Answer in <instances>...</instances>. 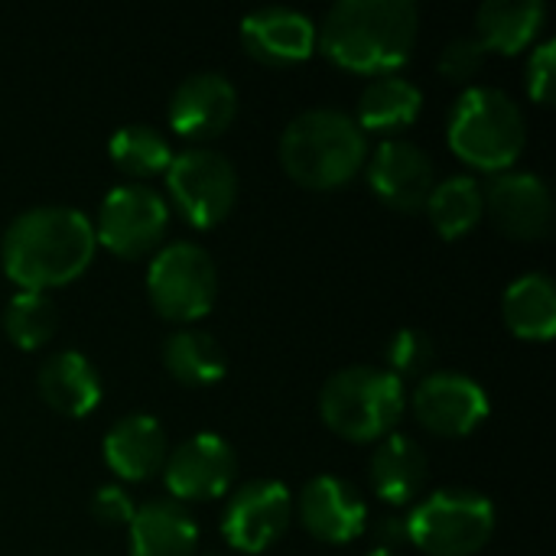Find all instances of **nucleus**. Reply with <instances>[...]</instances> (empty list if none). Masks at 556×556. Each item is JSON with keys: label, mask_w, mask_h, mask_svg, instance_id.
<instances>
[{"label": "nucleus", "mask_w": 556, "mask_h": 556, "mask_svg": "<svg viewBox=\"0 0 556 556\" xmlns=\"http://www.w3.org/2000/svg\"><path fill=\"white\" fill-rule=\"evenodd\" d=\"M492 404L479 381L459 371H433L414 391V417L417 424L443 440H459L479 430L489 417Z\"/></svg>", "instance_id": "11"}, {"label": "nucleus", "mask_w": 556, "mask_h": 556, "mask_svg": "<svg viewBox=\"0 0 556 556\" xmlns=\"http://www.w3.org/2000/svg\"><path fill=\"white\" fill-rule=\"evenodd\" d=\"M446 143L466 166L498 176L525 153L528 124L502 88L476 85L456 98L446 121Z\"/></svg>", "instance_id": "4"}, {"label": "nucleus", "mask_w": 556, "mask_h": 556, "mask_svg": "<svg viewBox=\"0 0 556 556\" xmlns=\"http://www.w3.org/2000/svg\"><path fill=\"white\" fill-rule=\"evenodd\" d=\"M505 326L525 342H551L556 336V287L547 274L518 277L502 296Z\"/></svg>", "instance_id": "24"}, {"label": "nucleus", "mask_w": 556, "mask_h": 556, "mask_svg": "<svg viewBox=\"0 0 556 556\" xmlns=\"http://www.w3.org/2000/svg\"><path fill=\"white\" fill-rule=\"evenodd\" d=\"M39 397L62 417H88L101 401V375L98 368L75 349L55 352L39 365L36 375Z\"/></svg>", "instance_id": "19"}, {"label": "nucleus", "mask_w": 556, "mask_h": 556, "mask_svg": "<svg viewBox=\"0 0 556 556\" xmlns=\"http://www.w3.org/2000/svg\"><path fill=\"white\" fill-rule=\"evenodd\" d=\"M368 186L388 208L414 215L427 205L437 186V169L417 143L391 137L368 160Z\"/></svg>", "instance_id": "14"}, {"label": "nucleus", "mask_w": 556, "mask_h": 556, "mask_svg": "<svg viewBox=\"0 0 556 556\" xmlns=\"http://www.w3.org/2000/svg\"><path fill=\"white\" fill-rule=\"evenodd\" d=\"M55 329H59V309L49 293L20 290L3 309V332L23 352L42 349L55 336Z\"/></svg>", "instance_id": "28"}, {"label": "nucleus", "mask_w": 556, "mask_h": 556, "mask_svg": "<svg viewBox=\"0 0 556 556\" xmlns=\"http://www.w3.org/2000/svg\"><path fill=\"white\" fill-rule=\"evenodd\" d=\"M485 55L489 52H485V46L476 36H459V39L443 46V52H440V75L446 81L466 85V81H472L482 72Z\"/></svg>", "instance_id": "30"}, {"label": "nucleus", "mask_w": 556, "mask_h": 556, "mask_svg": "<svg viewBox=\"0 0 556 556\" xmlns=\"http://www.w3.org/2000/svg\"><path fill=\"white\" fill-rule=\"evenodd\" d=\"M134 502L124 489L117 485H104L98 489V495L91 498V518L104 528H121V525H130L134 518Z\"/></svg>", "instance_id": "32"}, {"label": "nucleus", "mask_w": 556, "mask_h": 556, "mask_svg": "<svg viewBox=\"0 0 556 556\" xmlns=\"http://www.w3.org/2000/svg\"><path fill=\"white\" fill-rule=\"evenodd\" d=\"M300 525L323 544H349L368 531V505L358 489L339 476H316L296 498Z\"/></svg>", "instance_id": "15"}, {"label": "nucleus", "mask_w": 556, "mask_h": 556, "mask_svg": "<svg viewBox=\"0 0 556 556\" xmlns=\"http://www.w3.org/2000/svg\"><path fill=\"white\" fill-rule=\"evenodd\" d=\"M482 205L495 228L515 241H541L554 225V199L534 173H498L482 189Z\"/></svg>", "instance_id": "13"}, {"label": "nucleus", "mask_w": 556, "mask_h": 556, "mask_svg": "<svg viewBox=\"0 0 556 556\" xmlns=\"http://www.w3.org/2000/svg\"><path fill=\"white\" fill-rule=\"evenodd\" d=\"M424 208H427V218H430L433 231L443 241H459L485 215L482 186L472 176H450V179L433 186V192H430Z\"/></svg>", "instance_id": "26"}, {"label": "nucleus", "mask_w": 556, "mask_h": 556, "mask_svg": "<svg viewBox=\"0 0 556 556\" xmlns=\"http://www.w3.org/2000/svg\"><path fill=\"white\" fill-rule=\"evenodd\" d=\"M166 189L182 222L205 231L231 215L238 202V173L228 156L205 147H192L173 156L166 169Z\"/></svg>", "instance_id": "8"}, {"label": "nucleus", "mask_w": 556, "mask_h": 556, "mask_svg": "<svg viewBox=\"0 0 556 556\" xmlns=\"http://www.w3.org/2000/svg\"><path fill=\"white\" fill-rule=\"evenodd\" d=\"M417 29L414 0H339L316 26V46L332 65L381 78L410 59Z\"/></svg>", "instance_id": "2"}, {"label": "nucleus", "mask_w": 556, "mask_h": 556, "mask_svg": "<svg viewBox=\"0 0 556 556\" xmlns=\"http://www.w3.org/2000/svg\"><path fill=\"white\" fill-rule=\"evenodd\" d=\"M241 42L261 65H300L316 52V23L290 7H264L241 20Z\"/></svg>", "instance_id": "17"}, {"label": "nucleus", "mask_w": 556, "mask_h": 556, "mask_svg": "<svg viewBox=\"0 0 556 556\" xmlns=\"http://www.w3.org/2000/svg\"><path fill=\"white\" fill-rule=\"evenodd\" d=\"M280 163L303 189L332 192L352 182L368 163V137L352 114L313 108L287 124L280 137Z\"/></svg>", "instance_id": "3"}, {"label": "nucleus", "mask_w": 556, "mask_h": 556, "mask_svg": "<svg viewBox=\"0 0 556 556\" xmlns=\"http://www.w3.org/2000/svg\"><path fill=\"white\" fill-rule=\"evenodd\" d=\"M91 228L104 251L121 261H137L163 241L169 228V205L153 186L127 182L104 195Z\"/></svg>", "instance_id": "9"}, {"label": "nucleus", "mask_w": 556, "mask_h": 556, "mask_svg": "<svg viewBox=\"0 0 556 556\" xmlns=\"http://www.w3.org/2000/svg\"><path fill=\"white\" fill-rule=\"evenodd\" d=\"M495 534V505L472 489H443L407 515V544L427 556H476Z\"/></svg>", "instance_id": "6"}, {"label": "nucleus", "mask_w": 556, "mask_h": 556, "mask_svg": "<svg viewBox=\"0 0 556 556\" xmlns=\"http://www.w3.org/2000/svg\"><path fill=\"white\" fill-rule=\"evenodd\" d=\"M101 453L117 479L147 482L166 463V433L150 414H127L104 433Z\"/></svg>", "instance_id": "18"}, {"label": "nucleus", "mask_w": 556, "mask_h": 556, "mask_svg": "<svg viewBox=\"0 0 556 556\" xmlns=\"http://www.w3.org/2000/svg\"><path fill=\"white\" fill-rule=\"evenodd\" d=\"M433 355H437L433 352V339L424 329H401L384 345L388 375H394L397 381L420 378L433 365Z\"/></svg>", "instance_id": "29"}, {"label": "nucleus", "mask_w": 556, "mask_h": 556, "mask_svg": "<svg viewBox=\"0 0 556 556\" xmlns=\"http://www.w3.org/2000/svg\"><path fill=\"white\" fill-rule=\"evenodd\" d=\"M430 463L417 440L391 433L378 443L371 456V489L381 502L407 508L427 489Z\"/></svg>", "instance_id": "21"}, {"label": "nucleus", "mask_w": 556, "mask_h": 556, "mask_svg": "<svg viewBox=\"0 0 556 556\" xmlns=\"http://www.w3.org/2000/svg\"><path fill=\"white\" fill-rule=\"evenodd\" d=\"M238 456L218 433H195L166 453L163 479L173 502H212L231 492Z\"/></svg>", "instance_id": "12"}, {"label": "nucleus", "mask_w": 556, "mask_h": 556, "mask_svg": "<svg viewBox=\"0 0 556 556\" xmlns=\"http://www.w3.org/2000/svg\"><path fill=\"white\" fill-rule=\"evenodd\" d=\"M94 228L72 205H39L16 215L3 235V274L26 293L78 280L94 261Z\"/></svg>", "instance_id": "1"}, {"label": "nucleus", "mask_w": 556, "mask_h": 556, "mask_svg": "<svg viewBox=\"0 0 556 556\" xmlns=\"http://www.w3.org/2000/svg\"><path fill=\"white\" fill-rule=\"evenodd\" d=\"M404 384L394 375L355 365L326 381L319 394V417L349 443H375L391 437L404 417Z\"/></svg>", "instance_id": "5"}, {"label": "nucleus", "mask_w": 556, "mask_h": 556, "mask_svg": "<svg viewBox=\"0 0 556 556\" xmlns=\"http://www.w3.org/2000/svg\"><path fill=\"white\" fill-rule=\"evenodd\" d=\"M528 94L534 104L551 108L556 94V42H541L528 59Z\"/></svg>", "instance_id": "31"}, {"label": "nucleus", "mask_w": 556, "mask_h": 556, "mask_svg": "<svg viewBox=\"0 0 556 556\" xmlns=\"http://www.w3.org/2000/svg\"><path fill=\"white\" fill-rule=\"evenodd\" d=\"M424 108V94L414 81L397 78V75H381L375 78L355 108V124L362 127V134H378V137H394L401 130H407Z\"/></svg>", "instance_id": "23"}, {"label": "nucleus", "mask_w": 556, "mask_h": 556, "mask_svg": "<svg viewBox=\"0 0 556 556\" xmlns=\"http://www.w3.org/2000/svg\"><path fill=\"white\" fill-rule=\"evenodd\" d=\"M150 306L169 323H195L212 313L218 296V270L205 248L173 241L150 261L147 270Z\"/></svg>", "instance_id": "7"}, {"label": "nucleus", "mask_w": 556, "mask_h": 556, "mask_svg": "<svg viewBox=\"0 0 556 556\" xmlns=\"http://www.w3.org/2000/svg\"><path fill=\"white\" fill-rule=\"evenodd\" d=\"M375 544L381 547V551H397V547H404L407 544V518H401V515H381V518H375Z\"/></svg>", "instance_id": "33"}, {"label": "nucleus", "mask_w": 556, "mask_h": 556, "mask_svg": "<svg viewBox=\"0 0 556 556\" xmlns=\"http://www.w3.org/2000/svg\"><path fill=\"white\" fill-rule=\"evenodd\" d=\"M238 114V91L218 72H195L182 78L169 98V127L186 140L222 137Z\"/></svg>", "instance_id": "16"}, {"label": "nucleus", "mask_w": 556, "mask_h": 556, "mask_svg": "<svg viewBox=\"0 0 556 556\" xmlns=\"http://www.w3.org/2000/svg\"><path fill=\"white\" fill-rule=\"evenodd\" d=\"M163 365L186 388H208L222 381L228 371V358L218 339L199 329L173 332L163 345Z\"/></svg>", "instance_id": "25"}, {"label": "nucleus", "mask_w": 556, "mask_h": 556, "mask_svg": "<svg viewBox=\"0 0 556 556\" xmlns=\"http://www.w3.org/2000/svg\"><path fill=\"white\" fill-rule=\"evenodd\" d=\"M130 556H195L199 528L192 515L173 498L143 502L130 525Z\"/></svg>", "instance_id": "20"}, {"label": "nucleus", "mask_w": 556, "mask_h": 556, "mask_svg": "<svg viewBox=\"0 0 556 556\" xmlns=\"http://www.w3.org/2000/svg\"><path fill=\"white\" fill-rule=\"evenodd\" d=\"M547 20L541 0H485L476 13V39L485 52L518 55L525 52Z\"/></svg>", "instance_id": "22"}, {"label": "nucleus", "mask_w": 556, "mask_h": 556, "mask_svg": "<svg viewBox=\"0 0 556 556\" xmlns=\"http://www.w3.org/2000/svg\"><path fill=\"white\" fill-rule=\"evenodd\" d=\"M111 163L134 179H153L169 169L173 147L169 140L150 124H127L108 140Z\"/></svg>", "instance_id": "27"}, {"label": "nucleus", "mask_w": 556, "mask_h": 556, "mask_svg": "<svg viewBox=\"0 0 556 556\" xmlns=\"http://www.w3.org/2000/svg\"><path fill=\"white\" fill-rule=\"evenodd\" d=\"M293 521V495L283 482L254 479L231 492L222 515V538L238 554L270 551Z\"/></svg>", "instance_id": "10"}, {"label": "nucleus", "mask_w": 556, "mask_h": 556, "mask_svg": "<svg viewBox=\"0 0 556 556\" xmlns=\"http://www.w3.org/2000/svg\"><path fill=\"white\" fill-rule=\"evenodd\" d=\"M365 556H401V551H381V547H371Z\"/></svg>", "instance_id": "34"}]
</instances>
